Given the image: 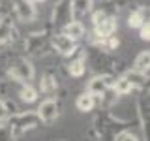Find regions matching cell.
<instances>
[{"label":"cell","instance_id":"obj_24","mask_svg":"<svg viewBox=\"0 0 150 141\" xmlns=\"http://www.w3.org/2000/svg\"><path fill=\"white\" fill-rule=\"evenodd\" d=\"M9 117V113L6 109V105H4V100H0V122H4Z\"/></svg>","mask_w":150,"mask_h":141},{"label":"cell","instance_id":"obj_2","mask_svg":"<svg viewBox=\"0 0 150 141\" xmlns=\"http://www.w3.org/2000/svg\"><path fill=\"white\" fill-rule=\"evenodd\" d=\"M8 73H9V77H11V79H15V81L26 85L28 81H32V79H34V73L36 72H34V66L30 64V60L19 58L13 64H9Z\"/></svg>","mask_w":150,"mask_h":141},{"label":"cell","instance_id":"obj_9","mask_svg":"<svg viewBox=\"0 0 150 141\" xmlns=\"http://www.w3.org/2000/svg\"><path fill=\"white\" fill-rule=\"evenodd\" d=\"M54 25L62 28L66 23L71 21V13H69V0H60L54 8V17H53Z\"/></svg>","mask_w":150,"mask_h":141},{"label":"cell","instance_id":"obj_1","mask_svg":"<svg viewBox=\"0 0 150 141\" xmlns=\"http://www.w3.org/2000/svg\"><path fill=\"white\" fill-rule=\"evenodd\" d=\"M38 124H40V119H38V115L34 111H19V113H13L8 119V128L13 137L36 128Z\"/></svg>","mask_w":150,"mask_h":141},{"label":"cell","instance_id":"obj_13","mask_svg":"<svg viewBox=\"0 0 150 141\" xmlns=\"http://www.w3.org/2000/svg\"><path fill=\"white\" fill-rule=\"evenodd\" d=\"M68 72L71 77H83L84 73H86V56L81 55L77 56V58H73L71 62L68 64Z\"/></svg>","mask_w":150,"mask_h":141},{"label":"cell","instance_id":"obj_23","mask_svg":"<svg viewBox=\"0 0 150 141\" xmlns=\"http://www.w3.org/2000/svg\"><path fill=\"white\" fill-rule=\"evenodd\" d=\"M0 141H13V135L8 126H0Z\"/></svg>","mask_w":150,"mask_h":141},{"label":"cell","instance_id":"obj_19","mask_svg":"<svg viewBox=\"0 0 150 141\" xmlns=\"http://www.w3.org/2000/svg\"><path fill=\"white\" fill-rule=\"evenodd\" d=\"M124 77L131 83V87H133V88L135 87H144V85H146V75L137 72V70H129V72H126Z\"/></svg>","mask_w":150,"mask_h":141},{"label":"cell","instance_id":"obj_26","mask_svg":"<svg viewBox=\"0 0 150 141\" xmlns=\"http://www.w3.org/2000/svg\"><path fill=\"white\" fill-rule=\"evenodd\" d=\"M32 2H43V0H32Z\"/></svg>","mask_w":150,"mask_h":141},{"label":"cell","instance_id":"obj_11","mask_svg":"<svg viewBox=\"0 0 150 141\" xmlns=\"http://www.w3.org/2000/svg\"><path fill=\"white\" fill-rule=\"evenodd\" d=\"M15 38H17V30L13 26V23L9 21V17H2L0 19V45L15 40Z\"/></svg>","mask_w":150,"mask_h":141},{"label":"cell","instance_id":"obj_5","mask_svg":"<svg viewBox=\"0 0 150 141\" xmlns=\"http://www.w3.org/2000/svg\"><path fill=\"white\" fill-rule=\"evenodd\" d=\"M51 47L62 56H71V55H75V51H77V41L60 32V34H54L51 38Z\"/></svg>","mask_w":150,"mask_h":141},{"label":"cell","instance_id":"obj_18","mask_svg":"<svg viewBox=\"0 0 150 141\" xmlns=\"http://www.w3.org/2000/svg\"><path fill=\"white\" fill-rule=\"evenodd\" d=\"M143 23H146V13H144L143 8H139V9H135V11L129 13V17H128V26L129 28H139Z\"/></svg>","mask_w":150,"mask_h":141},{"label":"cell","instance_id":"obj_8","mask_svg":"<svg viewBox=\"0 0 150 141\" xmlns=\"http://www.w3.org/2000/svg\"><path fill=\"white\" fill-rule=\"evenodd\" d=\"M92 0H71L69 2V13H71V21H81L86 13L92 11Z\"/></svg>","mask_w":150,"mask_h":141},{"label":"cell","instance_id":"obj_4","mask_svg":"<svg viewBox=\"0 0 150 141\" xmlns=\"http://www.w3.org/2000/svg\"><path fill=\"white\" fill-rule=\"evenodd\" d=\"M36 115H38V119H40V122H45V124L54 122L56 119H58V115H60L58 102H56L54 98H47V100H43L40 103V107H38Z\"/></svg>","mask_w":150,"mask_h":141},{"label":"cell","instance_id":"obj_17","mask_svg":"<svg viewBox=\"0 0 150 141\" xmlns=\"http://www.w3.org/2000/svg\"><path fill=\"white\" fill-rule=\"evenodd\" d=\"M148 62H150L148 51H141V53L135 56V60H133V70H137V72L148 75Z\"/></svg>","mask_w":150,"mask_h":141},{"label":"cell","instance_id":"obj_6","mask_svg":"<svg viewBox=\"0 0 150 141\" xmlns=\"http://www.w3.org/2000/svg\"><path fill=\"white\" fill-rule=\"evenodd\" d=\"M118 28V23H116L115 15H107L105 19H101L98 25H94V38L96 40H101V38H109L116 32Z\"/></svg>","mask_w":150,"mask_h":141},{"label":"cell","instance_id":"obj_20","mask_svg":"<svg viewBox=\"0 0 150 141\" xmlns=\"http://www.w3.org/2000/svg\"><path fill=\"white\" fill-rule=\"evenodd\" d=\"M19 96H21V100L23 102H26V103H32V102H36L38 100V90L34 87H30V85H23L21 87V90H19Z\"/></svg>","mask_w":150,"mask_h":141},{"label":"cell","instance_id":"obj_16","mask_svg":"<svg viewBox=\"0 0 150 141\" xmlns=\"http://www.w3.org/2000/svg\"><path fill=\"white\" fill-rule=\"evenodd\" d=\"M112 90H115L116 96H128V94L133 92V87H131V83L124 77V75H120V77H116V79H115Z\"/></svg>","mask_w":150,"mask_h":141},{"label":"cell","instance_id":"obj_22","mask_svg":"<svg viewBox=\"0 0 150 141\" xmlns=\"http://www.w3.org/2000/svg\"><path fill=\"white\" fill-rule=\"evenodd\" d=\"M139 36H141V40L148 41V38H150V25H148V21L143 23V25L139 26Z\"/></svg>","mask_w":150,"mask_h":141},{"label":"cell","instance_id":"obj_14","mask_svg":"<svg viewBox=\"0 0 150 141\" xmlns=\"http://www.w3.org/2000/svg\"><path fill=\"white\" fill-rule=\"evenodd\" d=\"M56 88H58V79H56V75H53V73L41 75V81H40V90L41 92L53 94V92H56Z\"/></svg>","mask_w":150,"mask_h":141},{"label":"cell","instance_id":"obj_12","mask_svg":"<svg viewBox=\"0 0 150 141\" xmlns=\"http://www.w3.org/2000/svg\"><path fill=\"white\" fill-rule=\"evenodd\" d=\"M84 32H86V28H84V25L81 21H69V23H66L62 26V34H66L68 38H71L75 41L81 40L84 36Z\"/></svg>","mask_w":150,"mask_h":141},{"label":"cell","instance_id":"obj_21","mask_svg":"<svg viewBox=\"0 0 150 141\" xmlns=\"http://www.w3.org/2000/svg\"><path fill=\"white\" fill-rule=\"evenodd\" d=\"M116 141H139V137L128 130H122L120 134H116Z\"/></svg>","mask_w":150,"mask_h":141},{"label":"cell","instance_id":"obj_25","mask_svg":"<svg viewBox=\"0 0 150 141\" xmlns=\"http://www.w3.org/2000/svg\"><path fill=\"white\" fill-rule=\"evenodd\" d=\"M4 15V8H2V4H0V17Z\"/></svg>","mask_w":150,"mask_h":141},{"label":"cell","instance_id":"obj_15","mask_svg":"<svg viewBox=\"0 0 150 141\" xmlns=\"http://www.w3.org/2000/svg\"><path fill=\"white\" fill-rule=\"evenodd\" d=\"M75 105H77V109L81 113H88V111L94 109V105H96V98H94L92 94H88V92H83V94L77 96Z\"/></svg>","mask_w":150,"mask_h":141},{"label":"cell","instance_id":"obj_7","mask_svg":"<svg viewBox=\"0 0 150 141\" xmlns=\"http://www.w3.org/2000/svg\"><path fill=\"white\" fill-rule=\"evenodd\" d=\"M15 15L23 23H32L36 19V6L32 0H15Z\"/></svg>","mask_w":150,"mask_h":141},{"label":"cell","instance_id":"obj_10","mask_svg":"<svg viewBox=\"0 0 150 141\" xmlns=\"http://www.w3.org/2000/svg\"><path fill=\"white\" fill-rule=\"evenodd\" d=\"M135 115L139 119V124L143 128V134L146 135V126H148V96L141 94V98L137 100V107H135Z\"/></svg>","mask_w":150,"mask_h":141},{"label":"cell","instance_id":"obj_3","mask_svg":"<svg viewBox=\"0 0 150 141\" xmlns=\"http://www.w3.org/2000/svg\"><path fill=\"white\" fill-rule=\"evenodd\" d=\"M115 75L112 73H100L96 75V77H92L90 81H88V87H86V92L92 94L94 98L98 96H105V92L109 90V88H112V85H115Z\"/></svg>","mask_w":150,"mask_h":141}]
</instances>
